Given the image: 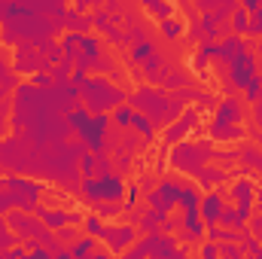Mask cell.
Returning a JSON list of instances; mask_svg holds the SVG:
<instances>
[{
	"mask_svg": "<svg viewBox=\"0 0 262 259\" xmlns=\"http://www.w3.org/2000/svg\"><path fill=\"white\" fill-rule=\"evenodd\" d=\"M210 137L213 140H241L244 128L241 125H210Z\"/></svg>",
	"mask_w": 262,
	"mask_h": 259,
	"instance_id": "cell-7",
	"label": "cell"
},
{
	"mask_svg": "<svg viewBox=\"0 0 262 259\" xmlns=\"http://www.w3.org/2000/svg\"><path fill=\"white\" fill-rule=\"evenodd\" d=\"M98 250V238H92V235H82L73 247H70V256L73 259H85V256H92Z\"/></svg>",
	"mask_w": 262,
	"mask_h": 259,
	"instance_id": "cell-6",
	"label": "cell"
},
{
	"mask_svg": "<svg viewBox=\"0 0 262 259\" xmlns=\"http://www.w3.org/2000/svg\"><path fill=\"white\" fill-rule=\"evenodd\" d=\"M159 31H162V34H165L168 40H174V37H177V34L183 31V25H180V21H174V18H165V21L159 25Z\"/></svg>",
	"mask_w": 262,
	"mask_h": 259,
	"instance_id": "cell-11",
	"label": "cell"
},
{
	"mask_svg": "<svg viewBox=\"0 0 262 259\" xmlns=\"http://www.w3.org/2000/svg\"><path fill=\"white\" fill-rule=\"evenodd\" d=\"M95 207H98L101 217H122L125 201H101V204H95Z\"/></svg>",
	"mask_w": 262,
	"mask_h": 259,
	"instance_id": "cell-9",
	"label": "cell"
},
{
	"mask_svg": "<svg viewBox=\"0 0 262 259\" xmlns=\"http://www.w3.org/2000/svg\"><path fill=\"white\" fill-rule=\"evenodd\" d=\"M98 238L107 244L110 253H128V247H134L137 229L131 223H110V226H101L98 229Z\"/></svg>",
	"mask_w": 262,
	"mask_h": 259,
	"instance_id": "cell-3",
	"label": "cell"
},
{
	"mask_svg": "<svg viewBox=\"0 0 262 259\" xmlns=\"http://www.w3.org/2000/svg\"><path fill=\"white\" fill-rule=\"evenodd\" d=\"M247 232H250V238L262 244V213H253L250 220H247Z\"/></svg>",
	"mask_w": 262,
	"mask_h": 259,
	"instance_id": "cell-10",
	"label": "cell"
},
{
	"mask_svg": "<svg viewBox=\"0 0 262 259\" xmlns=\"http://www.w3.org/2000/svg\"><path fill=\"white\" fill-rule=\"evenodd\" d=\"M146 9H149V12H156V15H171V12H174V9H171V6H165V3H149Z\"/></svg>",
	"mask_w": 262,
	"mask_h": 259,
	"instance_id": "cell-12",
	"label": "cell"
},
{
	"mask_svg": "<svg viewBox=\"0 0 262 259\" xmlns=\"http://www.w3.org/2000/svg\"><path fill=\"white\" fill-rule=\"evenodd\" d=\"M210 159H216V146L210 140H201V143L183 140L171 149V165L180 174H189V177H198L204 171V162H210Z\"/></svg>",
	"mask_w": 262,
	"mask_h": 259,
	"instance_id": "cell-2",
	"label": "cell"
},
{
	"mask_svg": "<svg viewBox=\"0 0 262 259\" xmlns=\"http://www.w3.org/2000/svg\"><path fill=\"white\" fill-rule=\"evenodd\" d=\"M79 104L85 107V113H95V116H104V113H113L125 104V92L101 76H92V79H82L79 85Z\"/></svg>",
	"mask_w": 262,
	"mask_h": 259,
	"instance_id": "cell-1",
	"label": "cell"
},
{
	"mask_svg": "<svg viewBox=\"0 0 262 259\" xmlns=\"http://www.w3.org/2000/svg\"><path fill=\"white\" fill-rule=\"evenodd\" d=\"M226 204H229V201L223 198V192L204 195V201H201V217H204V223H207V226H216V220H220V213H223Z\"/></svg>",
	"mask_w": 262,
	"mask_h": 259,
	"instance_id": "cell-5",
	"label": "cell"
},
{
	"mask_svg": "<svg viewBox=\"0 0 262 259\" xmlns=\"http://www.w3.org/2000/svg\"><path fill=\"white\" fill-rule=\"evenodd\" d=\"M79 238H82V235H79V229H73V226H61V229L55 232V244H58V247H67V250H70Z\"/></svg>",
	"mask_w": 262,
	"mask_h": 259,
	"instance_id": "cell-8",
	"label": "cell"
},
{
	"mask_svg": "<svg viewBox=\"0 0 262 259\" xmlns=\"http://www.w3.org/2000/svg\"><path fill=\"white\" fill-rule=\"evenodd\" d=\"M253 116H256V122L262 125V101H256V104H253Z\"/></svg>",
	"mask_w": 262,
	"mask_h": 259,
	"instance_id": "cell-13",
	"label": "cell"
},
{
	"mask_svg": "<svg viewBox=\"0 0 262 259\" xmlns=\"http://www.w3.org/2000/svg\"><path fill=\"white\" fill-rule=\"evenodd\" d=\"M195 125H198V110H186V113H183V119L171 122L168 128L162 131V140H165V143H177V140L183 143V140H186V134L195 128Z\"/></svg>",
	"mask_w": 262,
	"mask_h": 259,
	"instance_id": "cell-4",
	"label": "cell"
}]
</instances>
